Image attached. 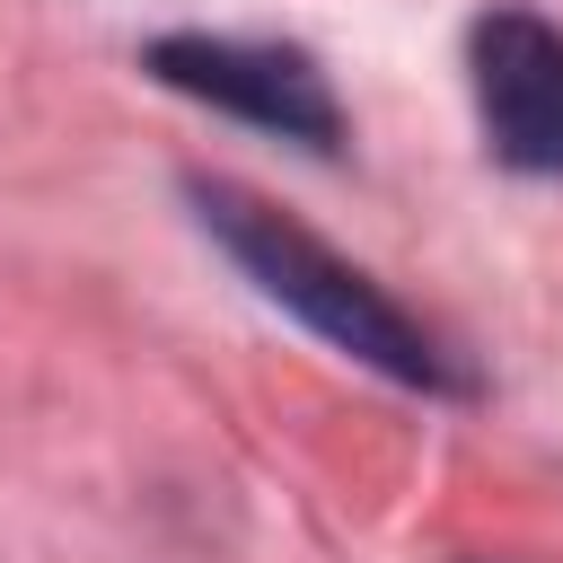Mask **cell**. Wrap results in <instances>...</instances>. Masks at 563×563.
<instances>
[{
    "label": "cell",
    "mask_w": 563,
    "mask_h": 563,
    "mask_svg": "<svg viewBox=\"0 0 563 563\" xmlns=\"http://www.w3.org/2000/svg\"><path fill=\"white\" fill-rule=\"evenodd\" d=\"M141 70L211 114H238L255 132H282L317 158L343 150V97L317 70L308 44H273V35H211V26H176L141 53Z\"/></svg>",
    "instance_id": "cell-2"
},
{
    "label": "cell",
    "mask_w": 563,
    "mask_h": 563,
    "mask_svg": "<svg viewBox=\"0 0 563 563\" xmlns=\"http://www.w3.org/2000/svg\"><path fill=\"white\" fill-rule=\"evenodd\" d=\"M466 97L484 150L510 176L563 185V26L537 9H484L466 26Z\"/></svg>",
    "instance_id": "cell-3"
},
{
    "label": "cell",
    "mask_w": 563,
    "mask_h": 563,
    "mask_svg": "<svg viewBox=\"0 0 563 563\" xmlns=\"http://www.w3.org/2000/svg\"><path fill=\"white\" fill-rule=\"evenodd\" d=\"M185 202H194L202 238L255 282V299H273L282 317H299L317 343L352 352L361 369H378V378H396L413 396H475V369L413 308H396L352 255H334L308 220H290L282 202H264L238 176H185Z\"/></svg>",
    "instance_id": "cell-1"
}]
</instances>
